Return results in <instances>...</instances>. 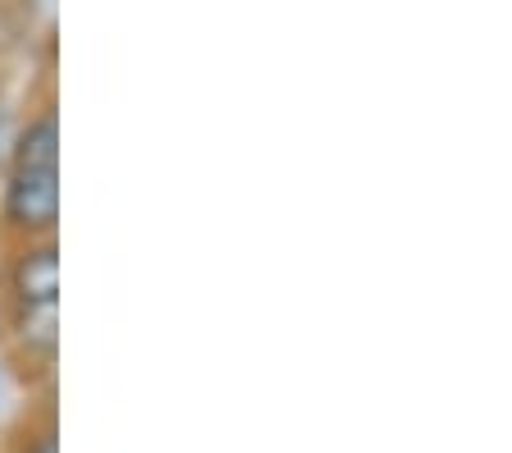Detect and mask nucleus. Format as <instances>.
Instances as JSON below:
<instances>
[{
    "instance_id": "obj_1",
    "label": "nucleus",
    "mask_w": 512,
    "mask_h": 453,
    "mask_svg": "<svg viewBox=\"0 0 512 453\" xmlns=\"http://www.w3.org/2000/svg\"><path fill=\"white\" fill-rule=\"evenodd\" d=\"M60 229V115L55 101L37 106L14 138L0 188V238H55Z\"/></svg>"
},
{
    "instance_id": "obj_2",
    "label": "nucleus",
    "mask_w": 512,
    "mask_h": 453,
    "mask_svg": "<svg viewBox=\"0 0 512 453\" xmlns=\"http://www.w3.org/2000/svg\"><path fill=\"white\" fill-rule=\"evenodd\" d=\"M0 339L23 376H51L60 353V302H0Z\"/></svg>"
},
{
    "instance_id": "obj_3",
    "label": "nucleus",
    "mask_w": 512,
    "mask_h": 453,
    "mask_svg": "<svg viewBox=\"0 0 512 453\" xmlns=\"http://www.w3.org/2000/svg\"><path fill=\"white\" fill-rule=\"evenodd\" d=\"M0 302H60V243L55 238L5 243Z\"/></svg>"
},
{
    "instance_id": "obj_4",
    "label": "nucleus",
    "mask_w": 512,
    "mask_h": 453,
    "mask_svg": "<svg viewBox=\"0 0 512 453\" xmlns=\"http://www.w3.org/2000/svg\"><path fill=\"white\" fill-rule=\"evenodd\" d=\"M14 453H60V444H55V421H51V412L42 417V426L37 431H23V440H19V449Z\"/></svg>"
},
{
    "instance_id": "obj_5",
    "label": "nucleus",
    "mask_w": 512,
    "mask_h": 453,
    "mask_svg": "<svg viewBox=\"0 0 512 453\" xmlns=\"http://www.w3.org/2000/svg\"><path fill=\"white\" fill-rule=\"evenodd\" d=\"M10 51H14V28H10V19H5V10H0V83H5V65H10Z\"/></svg>"
}]
</instances>
